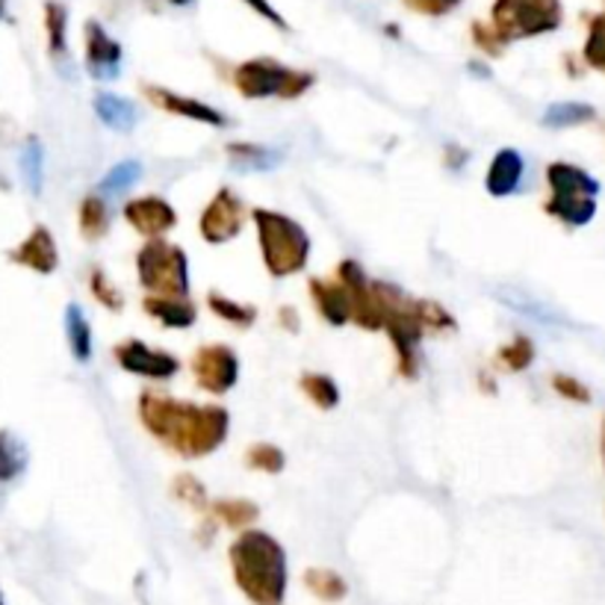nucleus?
<instances>
[{"label":"nucleus","mask_w":605,"mask_h":605,"mask_svg":"<svg viewBox=\"0 0 605 605\" xmlns=\"http://www.w3.org/2000/svg\"><path fill=\"white\" fill-rule=\"evenodd\" d=\"M287 464L284 452L272 446V443H255L246 452V467L257 469V473H281Z\"/></svg>","instance_id":"nucleus-35"},{"label":"nucleus","mask_w":605,"mask_h":605,"mask_svg":"<svg viewBox=\"0 0 605 605\" xmlns=\"http://www.w3.org/2000/svg\"><path fill=\"white\" fill-rule=\"evenodd\" d=\"M547 186H550V198L543 202L547 216L559 219L564 228H585L594 222L599 181L591 172L559 160L547 165Z\"/></svg>","instance_id":"nucleus-4"},{"label":"nucleus","mask_w":605,"mask_h":605,"mask_svg":"<svg viewBox=\"0 0 605 605\" xmlns=\"http://www.w3.org/2000/svg\"><path fill=\"white\" fill-rule=\"evenodd\" d=\"M139 420L154 441L181 458H207L230 431V413L222 404L186 402L160 390L139 396Z\"/></svg>","instance_id":"nucleus-1"},{"label":"nucleus","mask_w":605,"mask_h":605,"mask_svg":"<svg viewBox=\"0 0 605 605\" xmlns=\"http://www.w3.org/2000/svg\"><path fill=\"white\" fill-rule=\"evenodd\" d=\"M228 156L234 160L237 169L242 172H267V169H276L281 163V151L267 145H251V142H234V145L225 148Z\"/></svg>","instance_id":"nucleus-23"},{"label":"nucleus","mask_w":605,"mask_h":605,"mask_svg":"<svg viewBox=\"0 0 605 605\" xmlns=\"http://www.w3.org/2000/svg\"><path fill=\"white\" fill-rule=\"evenodd\" d=\"M3 7H7V0H0V19H3Z\"/></svg>","instance_id":"nucleus-46"},{"label":"nucleus","mask_w":605,"mask_h":605,"mask_svg":"<svg viewBox=\"0 0 605 605\" xmlns=\"http://www.w3.org/2000/svg\"><path fill=\"white\" fill-rule=\"evenodd\" d=\"M304 587H307L313 596L325 599V603H339V599H346V594H349L346 579L339 576L337 570H331V568H307L304 570Z\"/></svg>","instance_id":"nucleus-24"},{"label":"nucleus","mask_w":605,"mask_h":605,"mask_svg":"<svg viewBox=\"0 0 605 605\" xmlns=\"http://www.w3.org/2000/svg\"><path fill=\"white\" fill-rule=\"evenodd\" d=\"M89 290H93L95 302L104 304L107 311H125V295L112 287V281H107V276H104V269L95 267L93 272H89Z\"/></svg>","instance_id":"nucleus-38"},{"label":"nucleus","mask_w":605,"mask_h":605,"mask_svg":"<svg viewBox=\"0 0 605 605\" xmlns=\"http://www.w3.org/2000/svg\"><path fill=\"white\" fill-rule=\"evenodd\" d=\"M77 222H80L83 237L101 239L104 234L110 230V207H107V202H104L101 195H86L80 202Z\"/></svg>","instance_id":"nucleus-25"},{"label":"nucleus","mask_w":605,"mask_h":605,"mask_svg":"<svg viewBox=\"0 0 605 605\" xmlns=\"http://www.w3.org/2000/svg\"><path fill=\"white\" fill-rule=\"evenodd\" d=\"M193 376L195 385L213 396L230 393L239 381V358L237 352L225 343H210L193 355Z\"/></svg>","instance_id":"nucleus-10"},{"label":"nucleus","mask_w":605,"mask_h":605,"mask_svg":"<svg viewBox=\"0 0 605 605\" xmlns=\"http://www.w3.org/2000/svg\"><path fill=\"white\" fill-rule=\"evenodd\" d=\"M582 60L587 68L605 74V12L587 19V39L582 47Z\"/></svg>","instance_id":"nucleus-30"},{"label":"nucleus","mask_w":605,"mask_h":605,"mask_svg":"<svg viewBox=\"0 0 605 605\" xmlns=\"http://www.w3.org/2000/svg\"><path fill=\"white\" fill-rule=\"evenodd\" d=\"M311 299L322 320L334 325V328H343L352 322V299L337 278L334 281L331 278H311Z\"/></svg>","instance_id":"nucleus-18"},{"label":"nucleus","mask_w":605,"mask_h":605,"mask_svg":"<svg viewBox=\"0 0 605 605\" xmlns=\"http://www.w3.org/2000/svg\"><path fill=\"white\" fill-rule=\"evenodd\" d=\"M230 83L242 98L248 101H260V98H302L304 93H311L316 74L302 72V68H290L284 63H276L269 56L260 60H246L230 72Z\"/></svg>","instance_id":"nucleus-5"},{"label":"nucleus","mask_w":605,"mask_h":605,"mask_svg":"<svg viewBox=\"0 0 605 605\" xmlns=\"http://www.w3.org/2000/svg\"><path fill=\"white\" fill-rule=\"evenodd\" d=\"M28 467V450L10 431H0V482L19 478Z\"/></svg>","instance_id":"nucleus-29"},{"label":"nucleus","mask_w":605,"mask_h":605,"mask_svg":"<svg viewBox=\"0 0 605 605\" xmlns=\"http://www.w3.org/2000/svg\"><path fill=\"white\" fill-rule=\"evenodd\" d=\"M561 0H494L490 28L505 45L517 39H534L561 28Z\"/></svg>","instance_id":"nucleus-8"},{"label":"nucleus","mask_w":605,"mask_h":605,"mask_svg":"<svg viewBox=\"0 0 605 605\" xmlns=\"http://www.w3.org/2000/svg\"><path fill=\"white\" fill-rule=\"evenodd\" d=\"M552 390L561 396V399H568V402H576V404H587L591 402V390H587L579 378L573 376H564V372H555L552 376Z\"/></svg>","instance_id":"nucleus-39"},{"label":"nucleus","mask_w":605,"mask_h":605,"mask_svg":"<svg viewBox=\"0 0 605 605\" xmlns=\"http://www.w3.org/2000/svg\"><path fill=\"white\" fill-rule=\"evenodd\" d=\"M10 257L12 263L33 269L39 276H51L60 267V251H56L54 237H51V230L45 225H36L30 230V237L19 248H12Z\"/></svg>","instance_id":"nucleus-17"},{"label":"nucleus","mask_w":605,"mask_h":605,"mask_svg":"<svg viewBox=\"0 0 605 605\" xmlns=\"http://www.w3.org/2000/svg\"><path fill=\"white\" fill-rule=\"evenodd\" d=\"M337 281L346 287L352 299V322L364 331H381L385 325V304H381V290L378 281L364 272L358 260H343L337 267Z\"/></svg>","instance_id":"nucleus-9"},{"label":"nucleus","mask_w":605,"mask_h":605,"mask_svg":"<svg viewBox=\"0 0 605 605\" xmlns=\"http://www.w3.org/2000/svg\"><path fill=\"white\" fill-rule=\"evenodd\" d=\"M596 119V110L591 104L582 101H559L550 104L541 116V125L550 130H568L579 128V125H587V121Z\"/></svg>","instance_id":"nucleus-22"},{"label":"nucleus","mask_w":605,"mask_h":605,"mask_svg":"<svg viewBox=\"0 0 605 605\" xmlns=\"http://www.w3.org/2000/svg\"><path fill=\"white\" fill-rule=\"evenodd\" d=\"M257 228V242L263 255V267L272 278L299 276L311 260V237L304 225L287 216V213L257 207L251 210Z\"/></svg>","instance_id":"nucleus-3"},{"label":"nucleus","mask_w":605,"mask_h":605,"mask_svg":"<svg viewBox=\"0 0 605 605\" xmlns=\"http://www.w3.org/2000/svg\"><path fill=\"white\" fill-rule=\"evenodd\" d=\"M112 358L128 376L151 378V381H169L181 372V360L165 349L148 346L145 339H125L112 349Z\"/></svg>","instance_id":"nucleus-12"},{"label":"nucleus","mask_w":605,"mask_h":605,"mask_svg":"<svg viewBox=\"0 0 605 605\" xmlns=\"http://www.w3.org/2000/svg\"><path fill=\"white\" fill-rule=\"evenodd\" d=\"M257 514H260V508L255 503H248V499H216L210 505L213 520L230 526V529H242V526L255 523Z\"/></svg>","instance_id":"nucleus-27"},{"label":"nucleus","mask_w":605,"mask_h":605,"mask_svg":"<svg viewBox=\"0 0 605 605\" xmlns=\"http://www.w3.org/2000/svg\"><path fill=\"white\" fill-rule=\"evenodd\" d=\"M0 605H7V603H3V594H0Z\"/></svg>","instance_id":"nucleus-47"},{"label":"nucleus","mask_w":605,"mask_h":605,"mask_svg":"<svg viewBox=\"0 0 605 605\" xmlns=\"http://www.w3.org/2000/svg\"><path fill=\"white\" fill-rule=\"evenodd\" d=\"M45 30H47V47H51V54L60 56L65 54V30H68V10H65L63 3H45Z\"/></svg>","instance_id":"nucleus-32"},{"label":"nucleus","mask_w":605,"mask_h":605,"mask_svg":"<svg viewBox=\"0 0 605 605\" xmlns=\"http://www.w3.org/2000/svg\"><path fill=\"white\" fill-rule=\"evenodd\" d=\"M65 337H68V349L77 364L93 360V328H89V320L83 316L80 304H68V311H65Z\"/></svg>","instance_id":"nucleus-21"},{"label":"nucleus","mask_w":605,"mask_h":605,"mask_svg":"<svg viewBox=\"0 0 605 605\" xmlns=\"http://www.w3.org/2000/svg\"><path fill=\"white\" fill-rule=\"evenodd\" d=\"M603 464H605V417H603Z\"/></svg>","instance_id":"nucleus-45"},{"label":"nucleus","mask_w":605,"mask_h":605,"mask_svg":"<svg viewBox=\"0 0 605 605\" xmlns=\"http://www.w3.org/2000/svg\"><path fill=\"white\" fill-rule=\"evenodd\" d=\"M499 360L511 372H526L534 364V343L526 334H517L511 343H505L503 349H499Z\"/></svg>","instance_id":"nucleus-31"},{"label":"nucleus","mask_w":605,"mask_h":605,"mask_svg":"<svg viewBox=\"0 0 605 605\" xmlns=\"http://www.w3.org/2000/svg\"><path fill=\"white\" fill-rule=\"evenodd\" d=\"M417 316L425 331H455V316L431 299H417Z\"/></svg>","instance_id":"nucleus-37"},{"label":"nucleus","mask_w":605,"mask_h":605,"mask_svg":"<svg viewBox=\"0 0 605 605\" xmlns=\"http://www.w3.org/2000/svg\"><path fill=\"white\" fill-rule=\"evenodd\" d=\"M125 222L145 239H163L177 225V213L160 195H139L125 207Z\"/></svg>","instance_id":"nucleus-14"},{"label":"nucleus","mask_w":605,"mask_h":605,"mask_svg":"<svg viewBox=\"0 0 605 605\" xmlns=\"http://www.w3.org/2000/svg\"><path fill=\"white\" fill-rule=\"evenodd\" d=\"M139 177H142V165L137 163V160H121V163H116L104 175L101 181V193L104 195H121L125 190H130V186L137 184Z\"/></svg>","instance_id":"nucleus-33"},{"label":"nucleus","mask_w":605,"mask_h":605,"mask_svg":"<svg viewBox=\"0 0 605 605\" xmlns=\"http://www.w3.org/2000/svg\"><path fill=\"white\" fill-rule=\"evenodd\" d=\"M169 3H172V7H190L193 0H169Z\"/></svg>","instance_id":"nucleus-44"},{"label":"nucleus","mask_w":605,"mask_h":605,"mask_svg":"<svg viewBox=\"0 0 605 605\" xmlns=\"http://www.w3.org/2000/svg\"><path fill=\"white\" fill-rule=\"evenodd\" d=\"M378 290H381V304H385L381 331H387V337L393 343L399 372H402V378H417V372H420V343L422 334H425L420 316H417V299L404 295L399 287L387 284V281H378Z\"/></svg>","instance_id":"nucleus-6"},{"label":"nucleus","mask_w":605,"mask_h":605,"mask_svg":"<svg viewBox=\"0 0 605 605\" xmlns=\"http://www.w3.org/2000/svg\"><path fill=\"white\" fill-rule=\"evenodd\" d=\"M242 3H246V7H251V10H255L260 19H267L269 24H276V28H281V30H290V24L284 21V15H281V12H278L276 7L269 3V0H242Z\"/></svg>","instance_id":"nucleus-42"},{"label":"nucleus","mask_w":605,"mask_h":605,"mask_svg":"<svg viewBox=\"0 0 605 605\" xmlns=\"http://www.w3.org/2000/svg\"><path fill=\"white\" fill-rule=\"evenodd\" d=\"M473 42L478 45V51H485L487 56H499L505 51V42L494 33L490 24L485 21H473Z\"/></svg>","instance_id":"nucleus-41"},{"label":"nucleus","mask_w":605,"mask_h":605,"mask_svg":"<svg viewBox=\"0 0 605 605\" xmlns=\"http://www.w3.org/2000/svg\"><path fill=\"white\" fill-rule=\"evenodd\" d=\"M526 175V163L523 154L517 151V148H499L487 165V175H485V190L487 195H494V198H508L520 190Z\"/></svg>","instance_id":"nucleus-16"},{"label":"nucleus","mask_w":605,"mask_h":605,"mask_svg":"<svg viewBox=\"0 0 605 605\" xmlns=\"http://www.w3.org/2000/svg\"><path fill=\"white\" fill-rule=\"evenodd\" d=\"M83 42H86V68L95 80H116L121 74V45L104 30L101 21H86L83 28Z\"/></svg>","instance_id":"nucleus-13"},{"label":"nucleus","mask_w":605,"mask_h":605,"mask_svg":"<svg viewBox=\"0 0 605 605\" xmlns=\"http://www.w3.org/2000/svg\"><path fill=\"white\" fill-rule=\"evenodd\" d=\"M248 219V207L242 204L237 193L230 190H219L213 195L207 207L202 210V219H198V230H202L204 242L210 246H222L228 239H237L246 228Z\"/></svg>","instance_id":"nucleus-11"},{"label":"nucleus","mask_w":605,"mask_h":605,"mask_svg":"<svg viewBox=\"0 0 605 605\" xmlns=\"http://www.w3.org/2000/svg\"><path fill=\"white\" fill-rule=\"evenodd\" d=\"M142 93L154 107L172 112V116H181V119L198 121V125H210V128H228V116L210 104L195 101V98H186V95H177L172 89H163V86H142Z\"/></svg>","instance_id":"nucleus-15"},{"label":"nucleus","mask_w":605,"mask_h":605,"mask_svg":"<svg viewBox=\"0 0 605 605\" xmlns=\"http://www.w3.org/2000/svg\"><path fill=\"white\" fill-rule=\"evenodd\" d=\"M230 573L248 603L284 605L290 568H287L284 547L269 532L248 529L230 543Z\"/></svg>","instance_id":"nucleus-2"},{"label":"nucleus","mask_w":605,"mask_h":605,"mask_svg":"<svg viewBox=\"0 0 605 605\" xmlns=\"http://www.w3.org/2000/svg\"><path fill=\"white\" fill-rule=\"evenodd\" d=\"M278 320L284 322L287 331H299V313H295L293 307H281V313H278Z\"/></svg>","instance_id":"nucleus-43"},{"label":"nucleus","mask_w":605,"mask_h":605,"mask_svg":"<svg viewBox=\"0 0 605 605\" xmlns=\"http://www.w3.org/2000/svg\"><path fill=\"white\" fill-rule=\"evenodd\" d=\"M172 494L175 499H181L184 505L195 508V511H207V487L202 485V478L193 476V473H181L172 482Z\"/></svg>","instance_id":"nucleus-34"},{"label":"nucleus","mask_w":605,"mask_h":605,"mask_svg":"<svg viewBox=\"0 0 605 605\" xmlns=\"http://www.w3.org/2000/svg\"><path fill=\"white\" fill-rule=\"evenodd\" d=\"M145 313L169 331L193 328L198 322V307L190 299H169V295H145Z\"/></svg>","instance_id":"nucleus-19"},{"label":"nucleus","mask_w":605,"mask_h":605,"mask_svg":"<svg viewBox=\"0 0 605 605\" xmlns=\"http://www.w3.org/2000/svg\"><path fill=\"white\" fill-rule=\"evenodd\" d=\"M137 276L148 295H169V299L190 295V260L184 248L169 239H148L139 248Z\"/></svg>","instance_id":"nucleus-7"},{"label":"nucleus","mask_w":605,"mask_h":605,"mask_svg":"<svg viewBox=\"0 0 605 605\" xmlns=\"http://www.w3.org/2000/svg\"><path fill=\"white\" fill-rule=\"evenodd\" d=\"M299 387H302V393L311 399L320 411H331V408H337L339 404V387L337 381L325 372H304L299 378Z\"/></svg>","instance_id":"nucleus-26"},{"label":"nucleus","mask_w":605,"mask_h":605,"mask_svg":"<svg viewBox=\"0 0 605 605\" xmlns=\"http://www.w3.org/2000/svg\"><path fill=\"white\" fill-rule=\"evenodd\" d=\"M404 7L420 15H431V19H441V15H450L452 10H458L464 0H402Z\"/></svg>","instance_id":"nucleus-40"},{"label":"nucleus","mask_w":605,"mask_h":605,"mask_svg":"<svg viewBox=\"0 0 605 605\" xmlns=\"http://www.w3.org/2000/svg\"><path fill=\"white\" fill-rule=\"evenodd\" d=\"M207 307H210L222 322H228L234 328H248V325H255L257 320V307L246 302H234L228 295L222 293H210L207 295Z\"/></svg>","instance_id":"nucleus-28"},{"label":"nucleus","mask_w":605,"mask_h":605,"mask_svg":"<svg viewBox=\"0 0 605 605\" xmlns=\"http://www.w3.org/2000/svg\"><path fill=\"white\" fill-rule=\"evenodd\" d=\"M21 172H24V181H28L30 193H42V145L39 139L30 137L24 142V151H21Z\"/></svg>","instance_id":"nucleus-36"},{"label":"nucleus","mask_w":605,"mask_h":605,"mask_svg":"<svg viewBox=\"0 0 605 605\" xmlns=\"http://www.w3.org/2000/svg\"><path fill=\"white\" fill-rule=\"evenodd\" d=\"M95 116L101 119V125H107L110 130H119V133H128V130L137 128V107L128 98L112 93H98L95 95Z\"/></svg>","instance_id":"nucleus-20"}]
</instances>
